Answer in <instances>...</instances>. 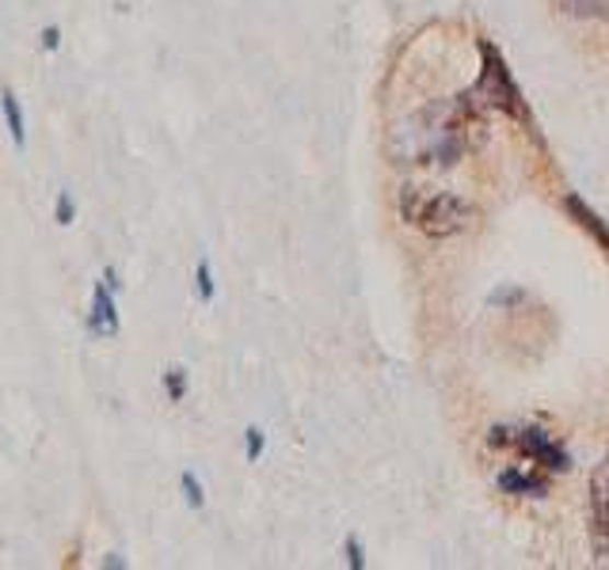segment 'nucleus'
<instances>
[{
  "instance_id": "13",
  "label": "nucleus",
  "mask_w": 609,
  "mask_h": 570,
  "mask_svg": "<svg viewBox=\"0 0 609 570\" xmlns=\"http://www.w3.org/2000/svg\"><path fill=\"white\" fill-rule=\"evenodd\" d=\"M560 4L575 15H606L609 12V0H560Z\"/></svg>"
},
{
  "instance_id": "9",
  "label": "nucleus",
  "mask_w": 609,
  "mask_h": 570,
  "mask_svg": "<svg viewBox=\"0 0 609 570\" xmlns=\"http://www.w3.org/2000/svg\"><path fill=\"white\" fill-rule=\"evenodd\" d=\"M180 491H183V499H187L191 510H203V505H206V487H203V479H198L195 472H183Z\"/></svg>"
},
{
  "instance_id": "17",
  "label": "nucleus",
  "mask_w": 609,
  "mask_h": 570,
  "mask_svg": "<svg viewBox=\"0 0 609 570\" xmlns=\"http://www.w3.org/2000/svg\"><path fill=\"white\" fill-rule=\"evenodd\" d=\"M347 548H351V563H355V567H363V548H358V540H351Z\"/></svg>"
},
{
  "instance_id": "6",
  "label": "nucleus",
  "mask_w": 609,
  "mask_h": 570,
  "mask_svg": "<svg viewBox=\"0 0 609 570\" xmlns=\"http://www.w3.org/2000/svg\"><path fill=\"white\" fill-rule=\"evenodd\" d=\"M84 324H88V331H92L95 339H115L118 327H123V316H118V293H111L103 282H95Z\"/></svg>"
},
{
  "instance_id": "8",
  "label": "nucleus",
  "mask_w": 609,
  "mask_h": 570,
  "mask_svg": "<svg viewBox=\"0 0 609 570\" xmlns=\"http://www.w3.org/2000/svg\"><path fill=\"white\" fill-rule=\"evenodd\" d=\"M164 396L172 399V404H183V396H187V369L183 365L164 369Z\"/></svg>"
},
{
  "instance_id": "5",
  "label": "nucleus",
  "mask_w": 609,
  "mask_h": 570,
  "mask_svg": "<svg viewBox=\"0 0 609 570\" xmlns=\"http://www.w3.org/2000/svg\"><path fill=\"white\" fill-rule=\"evenodd\" d=\"M590 533H595L598 563L609 567V461L590 479Z\"/></svg>"
},
{
  "instance_id": "3",
  "label": "nucleus",
  "mask_w": 609,
  "mask_h": 570,
  "mask_svg": "<svg viewBox=\"0 0 609 570\" xmlns=\"http://www.w3.org/2000/svg\"><path fill=\"white\" fill-rule=\"evenodd\" d=\"M400 210H404L407 221L415 224V229L430 232V236H450L464 224V202H457L453 195H443V190H404V198H400Z\"/></svg>"
},
{
  "instance_id": "7",
  "label": "nucleus",
  "mask_w": 609,
  "mask_h": 570,
  "mask_svg": "<svg viewBox=\"0 0 609 570\" xmlns=\"http://www.w3.org/2000/svg\"><path fill=\"white\" fill-rule=\"evenodd\" d=\"M0 118H4V130L12 138L15 149H27V115H23V103L15 95V88H0Z\"/></svg>"
},
{
  "instance_id": "14",
  "label": "nucleus",
  "mask_w": 609,
  "mask_h": 570,
  "mask_svg": "<svg viewBox=\"0 0 609 570\" xmlns=\"http://www.w3.org/2000/svg\"><path fill=\"white\" fill-rule=\"evenodd\" d=\"M38 46H43V54H58L61 50V27H58V23H46V27L38 31Z\"/></svg>"
},
{
  "instance_id": "4",
  "label": "nucleus",
  "mask_w": 609,
  "mask_h": 570,
  "mask_svg": "<svg viewBox=\"0 0 609 570\" xmlns=\"http://www.w3.org/2000/svg\"><path fill=\"white\" fill-rule=\"evenodd\" d=\"M487 441L499 449H518L526 461L541 464V468H549V472H567V453L537 427H499V430H492Z\"/></svg>"
},
{
  "instance_id": "2",
  "label": "nucleus",
  "mask_w": 609,
  "mask_h": 570,
  "mask_svg": "<svg viewBox=\"0 0 609 570\" xmlns=\"http://www.w3.org/2000/svg\"><path fill=\"white\" fill-rule=\"evenodd\" d=\"M480 58H484V69H480V80L461 95L476 115H487V110H499V115H515L522 123H530V110H526V100L518 92L510 69L503 66V54L495 50L492 43H480Z\"/></svg>"
},
{
  "instance_id": "1",
  "label": "nucleus",
  "mask_w": 609,
  "mask_h": 570,
  "mask_svg": "<svg viewBox=\"0 0 609 570\" xmlns=\"http://www.w3.org/2000/svg\"><path fill=\"white\" fill-rule=\"evenodd\" d=\"M472 126H476V110L461 95L420 110L397 130L400 164H457L472 149Z\"/></svg>"
},
{
  "instance_id": "16",
  "label": "nucleus",
  "mask_w": 609,
  "mask_h": 570,
  "mask_svg": "<svg viewBox=\"0 0 609 570\" xmlns=\"http://www.w3.org/2000/svg\"><path fill=\"white\" fill-rule=\"evenodd\" d=\"M100 282L111 289V293H123V278H118V270L115 267H103V275H100Z\"/></svg>"
},
{
  "instance_id": "15",
  "label": "nucleus",
  "mask_w": 609,
  "mask_h": 570,
  "mask_svg": "<svg viewBox=\"0 0 609 570\" xmlns=\"http://www.w3.org/2000/svg\"><path fill=\"white\" fill-rule=\"evenodd\" d=\"M244 456H248V461H260V456H263V430H248L244 433Z\"/></svg>"
},
{
  "instance_id": "10",
  "label": "nucleus",
  "mask_w": 609,
  "mask_h": 570,
  "mask_svg": "<svg viewBox=\"0 0 609 570\" xmlns=\"http://www.w3.org/2000/svg\"><path fill=\"white\" fill-rule=\"evenodd\" d=\"M54 221H58L61 229H69V224L77 221V198H73V190H58V198H54Z\"/></svg>"
},
{
  "instance_id": "12",
  "label": "nucleus",
  "mask_w": 609,
  "mask_h": 570,
  "mask_svg": "<svg viewBox=\"0 0 609 570\" xmlns=\"http://www.w3.org/2000/svg\"><path fill=\"white\" fill-rule=\"evenodd\" d=\"M195 286H198V301L210 304L214 301V270L206 259H198V267H195Z\"/></svg>"
},
{
  "instance_id": "11",
  "label": "nucleus",
  "mask_w": 609,
  "mask_h": 570,
  "mask_svg": "<svg viewBox=\"0 0 609 570\" xmlns=\"http://www.w3.org/2000/svg\"><path fill=\"white\" fill-rule=\"evenodd\" d=\"M567 210H572L575 217H579V221H583V224H587V229H595V236H598V240H602V244L609 247V229H602V221H598V217H595V213H590V210H587V206H583V202H579V198H567Z\"/></svg>"
}]
</instances>
